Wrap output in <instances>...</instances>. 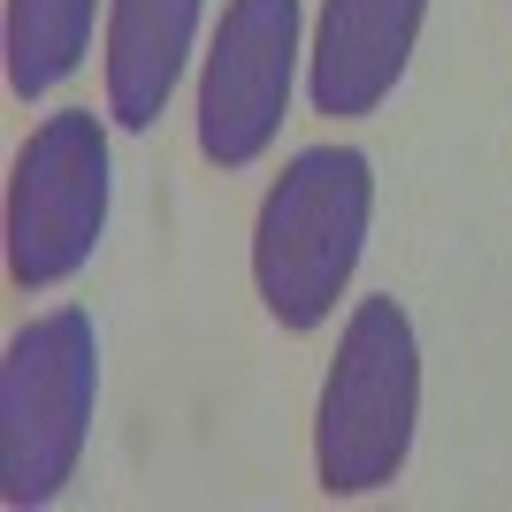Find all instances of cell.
<instances>
[{"label":"cell","mask_w":512,"mask_h":512,"mask_svg":"<svg viewBox=\"0 0 512 512\" xmlns=\"http://www.w3.org/2000/svg\"><path fill=\"white\" fill-rule=\"evenodd\" d=\"M207 0H107V123L153 130L199 54Z\"/></svg>","instance_id":"cell-7"},{"label":"cell","mask_w":512,"mask_h":512,"mask_svg":"<svg viewBox=\"0 0 512 512\" xmlns=\"http://www.w3.org/2000/svg\"><path fill=\"white\" fill-rule=\"evenodd\" d=\"M107 199H115L107 123L92 107L46 115L23 138L16 176H8V283L54 291V283L85 276L107 237Z\"/></svg>","instance_id":"cell-4"},{"label":"cell","mask_w":512,"mask_h":512,"mask_svg":"<svg viewBox=\"0 0 512 512\" xmlns=\"http://www.w3.org/2000/svg\"><path fill=\"white\" fill-rule=\"evenodd\" d=\"M421 428V337L398 299H360L314 406V474L329 497L398 482Z\"/></svg>","instance_id":"cell-2"},{"label":"cell","mask_w":512,"mask_h":512,"mask_svg":"<svg viewBox=\"0 0 512 512\" xmlns=\"http://www.w3.org/2000/svg\"><path fill=\"white\" fill-rule=\"evenodd\" d=\"M375 222V161L360 146H306L253 214V291L276 329L306 337L337 314Z\"/></svg>","instance_id":"cell-1"},{"label":"cell","mask_w":512,"mask_h":512,"mask_svg":"<svg viewBox=\"0 0 512 512\" xmlns=\"http://www.w3.org/2000/svg\"><path fill=\"white\" fill-rule=\"evenodd\" d=\"M100 0H8V92L46 100L62 92L92 54Z\"/></svg>","instance_id":"cell-8"},{"label":"cell","mask_w":512,"mask_h":512,"mask_svg":"<svg viewBox=\"0 0 512 512\" xmlns=\"http://www.w3.org/2000/svg\"><path fill=\"white\" fill-rule=\"evenodd\" d=\"M421 23H428V0H321L314 46H306L314 115H337V123L375 115L406 77Z\"/></svg>","instance_id":"cell-6"},{"label":"cell","mask_w":512,"mask_h":512,"mask_svg":"<svg viewBox=\"0 0 512 512\" xmlns=\"http://www.w3.org/2000/svg\"><path fill=\"white\" fill-rule=\"evenodd\" d=\"M306 62L299 0H230L199 69V153L214 169H253L291 123V85Z\"/></svg>","instance_id":"cell-5"},{"label":"cell","mask_w":512,"mask_h":512,"mask_svg":"<svg viewBox=\"0 0 512 512\" xmlns=\"http://www.w3.org/2000/svg\"><path fill=\"white\" fill-rule=\"evenodd\" d=\"M100 406V329L85 306L23 321L0 360V497L16 512L54 505L85 467Z\"/></svg>","instance_id":"cell-3"}]
</instances>
